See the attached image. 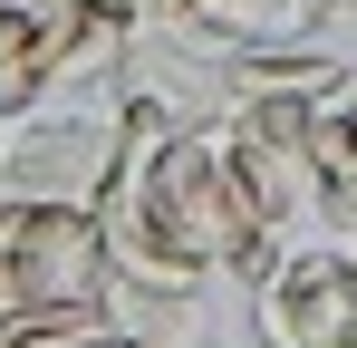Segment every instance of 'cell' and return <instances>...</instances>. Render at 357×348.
Masks as SVG:
<instances>
[{"label":"cell","instance_id":"obj_1","mask_svg":"<svg viewBox=\"0 0 357 348\" xmlns=\"http://www.w3.org/2000/svg\"><path fill=\"white\" fill-rule=\"evenodd\" d=\"M107 223L97 203H29L0 194V319L29 310H107Z\"/></svg>","mask_w":357,"mask_h":348},{"label":"cell","instance_id":"obj_4","mask_svg":"<svg viewBox=\"0 0 357 348\" xmlns=\"http://www.w3.org/2000/svg\"><path fill=\"white\" fill-rule=\"evenodd\" d=\"M116 174V107H39L0 145V194L29 203H97Z\"/></svg>","mask_w":357,"mask_h":348},{"label":"cell","instance_id":"obj_10","mask_svg":"<svg viewBox=\"0 0 357 348\" xmlns=\"http://www.w3.org/2000/svg\"><path fill=\"white\" fill-rule=\"evenodd\" d=\"M319 29H357V0H319Z\"/></svg>","mask_w":357,"mask_h":348},{"label":"cell","instance_id":"obj_5","mask_svg":"<svg viewBox=\"0 0 357 348\" xmlns=\"http://www.w3.org/2000/svg\"><path fill=\"white\" fill-rule=\"evenodd\" d=\"M49 107V29L29 0H0V126Z\"/></svg>","mask_w":357,"mask_h":348},{"label":"cell","instance_id":"obj_6","mask_svg":"<svg viewBox=\"0 0 357 348\" xmlns=\"http://www.w3.org/2000/svg\"><path fill=\"white\" fill-rule=\"evenodd\" d=\"M328 78H338V58L309 49V39H290V49H232L222 97H319Z\"/></svg>","mask_w":357,"mask_h":348},{"label":"cell","instance_id":"obj_8","mask_svg":"<svg viewBox=\"0 0 357 348\" xmlns=\"http://www.w3.org/2000/svg\"><path fill=\"white\" fill-rule=\"evenodd\" d=\"M232 49H290V39H319V0H203Z\"/></svg>","mask_w":357,"mask_h":348},{"label":"cell","instance_id":"obj_2","mask_svg":"<svg viewBox=\"0 0 357 348\" xmlns=\"http://www.w3.org/2000/svg\"><path fill=\"white\" fill-rule=\"evenodd\" d=\"M251 339L261 348H357V252L328 232L280 242V261L251 281Z\"/></svg>","mask_w":357,"mask_h":348},{"label":"cell","instance_id":"obj_3","mask_svg":"<svg viewBox=\"0 0 357 348\" xmlns=\"http://www.w3.org/2000/svg\"><path fill=\"white\" fill-rule=\"evenodd\" d=\"M299 107H309V97H232V107L213 116V126H222V155H232V174H241V194H251V213L280 232V242L319 232V194H328V174L309 165Z\"/></svg>","mask_w":357,"mask_h":348},{"label":"cell","instance_id":"obj_7","mask_svg":"<svg viewBox=\"0 0 357 348\" xmlns=\"http://www.w3.org/2000/svg\"><path fill=\"white\" fill-rule=\"evenodd\" d=\"M299 136H309V165L328 174V184L357 174V68H338V78L299 107Z\"/></svg>","mask_w":357,"mask_h":348},{"label":"cell","instance_id":"obj_11","mask_svg":"<svg viewBox=\"0 0 357 348\" xmlns=\"http://www.w3.org/2000/svg\"><path fill=\"white\" fill-rule=\"evenodd\" d=\"M0 348H10V329H0Z\"/></svg>","mask_w":357,"mask_h":348},{"label":"cell","instance_id":"obj_9","mask_svg":"<svg viewBox=\"0 0 357 348\" xmlns=\"http://www.w3.org/2000/svg\"><path fill=\"white\" fill-rule=\"evenodd\" d=\"M319 232H328V242H348V252H357V174H338V184L319 194Z\"/></svg>","mask_w":357,"mask_h":348}]
</instances>
